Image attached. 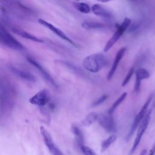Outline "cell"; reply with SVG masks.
<instances>
[{"label":"cell","mask_w":155,"mask_h":155,"mask_svg":"<svg viewBox=\"0 0 155 155\" xmlns=\"http://www.w3.org/2000/svg\"><path fill=\"white\" fill-rule=\"evenodd\" d=\"M13 90L8 79L0 76V113L8 111L13 105Z\"/></svg>","instance_id":"cell-1"},{"label":"cell","mask_w":155,"mask_h":155,"mask_svg":"<svg viewBox=\"0 0 155 155\" xmlns=\"http://www.w3.org/2000/svg\"><path fill=\"white\" fill-rule=\"evenodd\" d=\"M108 64V58L102 53H95L85 57L82 61V65L87 70L97 73Z\"/></svg>","instance_id":"cell-2"},{"label":"cell","mask_w":155,"mask_h":155,"mask_svg":"<svg viewBox=\"0 0 155 155\" xmlns=\"http://www.w3.org/2000/svg\"><path fill=\"white\" fill-rule=\"evenodd\" d=\"M0 44L15 50H22L24 48V45L1 24H0Z\"/></svg>","instance_id":"cell-3"},{"label":"cell","mask_w":155,"mask_h":155,"mask_svg":"<svg viewBox=\"0 0 155 155\" xmlns=\"http://www.w3.org/2000/svg\"><path fill=\"white\" fill-rule=\"evenodd\" d=\"M131 24V20L130 18H125L122 22L117 26L115 32L111 36V38L108 40L105 45L104 47V51L107 52L118 41V40L120 38L124 32L129 28L130 24Z\"/></svg>","instance_id":"cell-4"},{"label":"cell","mask_w":155,"mask_h":155,"mask_svg":"<svg viewBox=\"0 0 155 155\" xmlns=\"http://www.w3.org/2000/svg\"><path fill=\"white\" fill-rule=\"evenodd\" d=\"M151 110H150L148 111L145 114V116L140 122L139 126H138V129L136 134V136L134 140V142L133 143V145L132 146V148H131L130 155H132L134 151H136V148H137L138 145H139V143L141 140L142 137L146 131L147 127L148 125V124L150 120V117H151Z\"/></svg>","instance_id":"cell-5"},{"label":"cell","mask_w":155,"mask_h":155,"mask_svg":"<svg viewBox=\"0 0 155 155\" xmlns=\"http://www.w3.org/2000/svg\"><path fill=\"white\" fill-rule=\"evenodd\" d=\"M40 132L46 147L52 155H65L54 143L51 135L45 127L41 126Z\"/></svg>","instance_id":"cell-6"},{"label":"cell","mask_w":155,"mask_h":155,"mask_svg":"<svg viewBox=\"0 0 155 155\" xmlns=\"http://www.w3.org/2000/svg\"><path fill=\"white\" fill-rule=\"evenodd\" d=\"M152 98H153L152 95L148 97V99L146 101L145 103L144 104L143 107L141 108L140 111L138 113V114L134 117V119L133 122L132 124V125L131 127L130 130V131H129V133H128V134L127 135V139H130L131 137L133 134L134 133L136 130L140 122H141V120H142V119L143 118V117L145 116V114L147 113V112L148 111V106H149V105L150 104V102L151 101Z\"/></svg>","instance_id":"cell-7"},{"label":"cell","mask_w":155,"mask_h":155,"mask_svg":"<svg viewBox=\"0 0 155 155\" xmlns=\"http://www.w3.org/2000/svg\"><path fill=\"white\" fill-rule=\"evenodd\" d=\"M51 100V95L48 90L43 89L37 92L29 99V102L33 105L44 107L48 104Z\"/></svg>","instance_id":"cell-8"},{"label":"cell","mask_w":155,"mask_h":155,"mask_svg":"<svg viewBox=\"0 0 155 155\" xmlns=\"http://www.w3.org/2000/svg\"><path fill=\"white\" fill-rule=\"evenodd\" d=\"M111 114L106 115L104 114H98L97 120L99 125L108 133H115L116 132V125Z\"/></svg>","instance_id":"cell-9"},{"label":"cell","mask_w":155,"mask_h":155,"mask_svg":"<svg viewBox=\"0 0 155 155\" xmlns=\"http://www.w3.org/2000/svg\"><path fill=\"white\" fill-rule=\"evenodd\" d=\"M27 60L30 64H31L33 67H35L38 70V71L40 73L42 78L45 79V81H46L52 87L56 88H58V85L54 81V80L39 62H38L33 58H31L30 56H27Z\"/></svg>","instance_id":"cell-10"},{"label":"cell","mask_w":155,"mask_h":155,"mask_svg":"<svg viewBox=\"0 0 155 155\" xmlns=\"http://www.w3.org/2000/svg\"><path fill=\"white\" fill-rule=\"evenodd\" d=\"M38 22L41 25L44 26V27L48 28L51 31L54 33L56 35H57L58 37H59L62 39L68 42V43L71 44V45H73L74 46H76V44H74V42L68 36H67L64 32H63L61 29H59L58 27L53 25L52 24L47 22V21L43 19H38Z\"/></svg>","instance_id":"cell-11"},{"label":"cell","mask_w":155,"mask_h":155,"mask_svg":"<svg viewBox=\"0 0 155 155\" xmlns=\"http://www.w3.org/2000/svg\"><path fill=\"white\" fill-rule=\"evenodd\" d=\"M9 28H10L9 30L12 31L13 33L21 36L22 38L30 40L31 41L38 42V43L44 42V41L42 39L27 32V31L23 30L22 28H21L18 26H16L14 25H9Z\"/></svg>","instance_id":"cell-12"},{"label":"cell","mask_w":155,"mask_h":155,"mask_svg":"<svg viewBox=\"0 0 155 155\" xmlns=\"http://www.w3.org/2000/svg\"><path fill=\"white\" fill-rule=\"evenodd\" d=\"M91 10L97 16L106 21H111L113 19L112 14L102 5L96 4L91 6Z\"/></svg>","instance_id":"cell-13"},{"label":"cell","mask_w":155,"mask_h":155,"mask_svg":"<svg viewBox=\"0 0 155 155\" xmlns=\"http://www.w3.org/2000/svg\"><path fill=\"white\" fill-rule=\"evenodd\" d=\"M125 51H126V47H122L117 51V52L116 54V56L114 58V61L113 62V64L111 65V67L107 74V80H108V81L110 80L112 78V77L113 76V75L114 74L117 68V66H118L120 60L124 57Z\"/></svg>","instance_id":"cell-14"},{"label":"cell","mask_w":155,"mask_h":155,"mask_svg":"<svg viewBox=\"0 0 155 155\" xmlns=\"http://www.w3.org/2000/svg\"><path fill=\"white\" fill-rule=\"evenodd\" d=\"M136 75V82L134 85V90L137 93L140 89L141 81L147 79L150 77V73L148 71L143 68H139L134 70Z\"/></svg>","instance_id":"cell-15"},{"label":"cell","mask_w":155,"mask_h":155,"mask_svg":"<svg viewBox=\"0 0 155 155\" xmlns=\"http://www.w3.org/2000/svg\"><path fill=\"white\" fill-rule=\"evenodd\" d=\"M10 70L14 74L23 80L31 82L36 81L35 77L29 71L13 66L10 67Z\"/></svg>","instance_id":"cell-16"},{"label":"cell","mask_w":155,"mask_h":155,"mask_svg":"<svg viewBox=\"0 0 155 155\" xmlns=\"http://www.w3.org/2000/svg\"><path fill=\"white\" fill-rule=\"evenodd\" d=\"M82 27L87 30L101 29L107 27V25L97 21L85 20L82 22Z\"/></svg>","instance_id":"cell-17"},{"label":"cell","mask_w":155,"mask_h":155,"mask_svg":"<svg viewBox=\"0 0 155 155\" xmlns=\"http://www.w3.org/2000/svg\"><path fill=\"white\" fill-rule=\"evenodd\" d=\"M71 130L72 132L73 133V134L75 136L76 138V142L78 145V147H79V148L84 145V134L82 132V131L76 125H73L72 128H71Z\"/></svg>","instance_id":"cell-18"},{"label":"cell","mask_w":155,"mask_h":155,"mask_svg":"<svg viewBox=\"0 0 155 155\" xmlns=\"http://www.w3.org/2000/svg\"><path fill=\"white\" fill-rule=\"evenodd\" d=\"M98 117V114L96 112L93 111L88 113L86 117L82 121V125L85 127H90L91 125L96 120H97Z\"/></svg>","instance_id":"cell-19"},{"label":"cell","mask_w":155,"mask_h":155,"mask_svg":"<svg viewBox=\"0 0 155 155\" xmlns=\"http://www.w3.org/2000/svg\"><path fill=\"white\" fill-rule=\"evenodd\" d=\"M74 8L79 12L84 14H87L90 12L91 7L90 5L85 2H75L73 3Z\"/></svg>","instance_id":"cell-20"},{"label":"cell","mask_w":155,"mask_h":155,"mask_svg":"<svg viewBox=\"0 0 155 155\" xmlns=\"http://www.w3.org/2000/svg\"><path fill=\"white\" fill-rule=\"evenodd\" d=\"M117 139V136L114 133L107 137L105 140H103L101 143V151H105L113 143H114Z\"/></svg>","instance_id":"cell-21"},{"label":"cell","mask_w":155,"mask_h":155,"mask_svg":"<svg viewBox=\"0 0 155 155\" xmlns=\"http://www.w3.org/2000/svg\"><path fill=\"white\" fill-rule=\"evenodd\" d=\"M127 93L126 92H124L119 97H118L116 101L113 104V105H111V107L108 109V113L109 114H111L114 111V110L116 109V108L121 104V102L125 99V97H127Z\"/></svg>","instance_id":"cell-22"},{"label":"cell","mask_w":155,"mask_h":155,"mask_svg":"<svg viewBox=\"0 0 155 155\" xmlns=\"http://www.w3.org/2000/svg\"><path fill=\"white\" fill-rule=\"evenodd\" d=\"M60 62L62 64L64 65H65V67H67V68H68L70 70L73 71L74 73L79 74L80 76L84 75V73L82 72V71L79 68H78L77 67H76L74 65H73L72 64L66 61H60Z\"/></svg>","instance_id":"cell-23"},{"label":"cell","mask_w":155,"mask_h":155,"mask_svg":"<svg viewBox=\"0 0 155 155\" xmlns=\"http://www.w3.org/2000/svg\"><path fill=\"white\" fill-rule=\"evenodd\" d=\"M80 150L82 152L84 155H97L95 151L89 147L83 145L80 148Z\"/></svg>","instance_id":"cell-24"},{"label":"cell","mask_w":155,"mask_h":155,"mask_svg":"<svg viewBox=\"0 0 155 155\" xmlns=\"http://www.w3.org/2000/svg\"><path fill=\"white\" fill-rule=\"evenodd\" d=\"M134 72V67L131 68L128 70V73H127L126 77L125 78L124 81H123L122 83V87L125 86V85L128 83V82L130 81L131 78L132 77V75L133 74Z\"/></svg>","instance_id":"cell-25"},{"label":"cell","mask_w":155,"mask_h":155,"mask_svg":"<svg viewBox=\"0 0 155 155\" xmlns=\"http://www.w3.org/2000/svg\"><path fill=\"white\" fill-rule=\"evenodd\" d=\"M108 97V96L107 94H104L102 96H101L99 98H98L97 99H96L93 104H92V106L93 107H96L98 106L99 105H101V104H102L104 101H105L107 98Z\"/></svg>","instance_id":"cell-26"},{"label":"cell","mask_w":155,"mask_h":155,"mask_svg":"<svg viewBox=\"0 0 155 155\" xmlns=\"http://www.w3.org/2000/svg\"><path fill=\"white\" fill-rule=\"evenodd\" d=\"M155 153V144L154 145V146L152 147L151 150L150 151V153L148 155H154Z\"/></svg>","instance_id":"cell-27"},{"label":"cell","mask_w":155,"mask_h":155,"mask_svg":"<svg viewBox=\"0 0 155 155\" xmlns=\"http://www.w3.org/2000/svg\"><path fill=\"white\" fill-rule=\"evenodd\" d=\"M98 2H102V3H105V2H108L112 0H96Z\"/></svg>","instance_id":"cell-28"},{"label":"cell","mask_w":155,"mask_h":155,"mask_svg":"<svg viewBox=\"0 0 155 155\" xmlns=\"http://www.w3.org/2000/svg\"><path fill=\"white\" fill-rule=\"evenodd\" d=\"M146 153H147V150L143 149V150H142V151H141V153H140V155H145V154H146Z\"/></svg>","instance_id":"cell-29"},{"label":"cell","mask_w":155,"mask_h":155,"mask_svg":"<svg viewBox=\"0 0 155 155\" xmlns=\"http://www.w3.org/2000/svg\"><path fill=\"white\" fill-rule=\"evenodd\" d=\"M75 1H81V0H75Z\"/></svg>","instance_id":"cell-30"}]
</instances>
